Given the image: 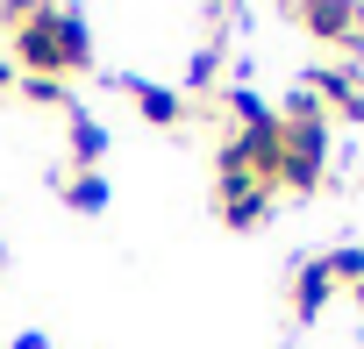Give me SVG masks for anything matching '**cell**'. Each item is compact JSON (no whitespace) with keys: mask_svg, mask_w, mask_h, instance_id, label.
I'll return each mask as SVG.
<instances>
[{"mask_svg":"<svg viewBox=\"0 0 364 349\" xmlns=\"http://www.w3.org/2000/svg\"><path fill=\"white\" fill-rule=\"evenodd\" d=\"M0 22H15V79H72V72H86L93 65V36H86V15H72V8H29L22 15H8L0 8Z\"/></svg>","mask_w":364,"mask_h":349,"instance_id":"1","label":"cell"},{"mask_svg":"<svg viewBox=\"0 0 364 349\" xmlns=\"http://www.w3.org/2000/svg\"><path fill=\"white\" fill-rule=\"evenodd\" d=\"M321 179H328V114H321V100L300 86V93L286 100V114H279V171H272V186L314 193Z\"/></svg>","mask_w":364,"mask_h":349,"instance_id":"2","label":"cell"},{"mask_svg":"<svg viewBox=\"0 0 364 349\" xmlns=\"http://www.w3.org/2000/svg\"><path fill=\"white\" fill-rule=\"evenodd\" d=\"M293 29L328 43V50H357L364 57V8H343V0H307V8H293Z\"/></svg>","mask_w":364,"mask_h":349,"instance_id":"3","label":"cell"},{"mask_svg":"<svg viewBox=\"0 0 364 349\" xmlns=\"http://www.w3.org/2000/svg\"><path fill=\"white\" fill-rule=\"evenodd\" d=\"M215 207H222V228H264L272 186H257V179H222V186H215Z\"/></svg>","mask_w":364,"mask_h":349,"instance_id":"4","label":"cell"},{"mask_svg":"<svg viewBox=\"0 0 364 349\" xmlns=\"http://www.w3.org/2000/svg\"><path fill=\"white\" fill-rule=\"evenodd\" d=\"M336 292H343V285H336V278H328V264H321V257H314V264H300V271H293V314H300V321H321V314H328V299H336Z\"/></svg>","mask_w":364,"mask_h":349,"instance_id":"5","label":"cell"},{"mask_svg":"<svg viewBox=\"0 0 364 349\" xmlns=\"http://www.w3.org/2000/svg\"><path fill=\"white\" fill-rule=\"evenodd\" d=\"M129 93H136V107H143V121H150V128H178V121H186V93L150 86V79H143V86H129Z\"/></svg>","mask_w":364,"mask_h":349,"instance_id":"6","label":"cell"},{"mask_svg":"<svg viewBox=\"0 0 364 349\" xmlns=\"http://www.w3.org/2000/svg\"><path fill=\"white\" fill-rule=\"evenodd\" d=\"M100 157H107V135H100V121L72 107V164H79V171H93Z\"/></svg>","mask_w":364,"mask_h":349,"instance_id":"7","label":"cell"},{"mask_svg":"<svg viewBox=\"0 0 364 349\" xmlns=\"http://www.w3.org/2000/svg\"><path fill=\"white\" fill-rule=\"evenodd\" d=\"M65 207L100 214V207H107V179H100V171H65Z\"/></svg>","mask_w":364,"mask_h":349,"instance_id":"8","label":"cell"},{"mask_svg":"<svg viewBox=\"0 0 364 349\" xmlns=\"http://www.w3.org/2000/svg\"><path fill=\"white\" fill-rule=\"evenodd\" d=\"M321 264H328V278H336V285H364V243H350V250H328Z\"/></svg>","mask_w":364,"mask_h":349,"instance_id":"9","label":"cell"},{"mask_svg":"<svg viewBox=\"0 0 364 349\" xmlns=\"http://www.w3.org/2000/svg\"><path fill=\"white\" fill-rule=\"evenodd\" d=\"M22 100H36V107H72L65 79H22Z\"/></svg>","mask_w":364,"mask_h":349,"instance_id":"10","label":"cell"},{"mask_svg":"<svg viewBox=\"0 0 364 349\" xmlns=\"http://www.w3.org/2000/svg\"><path fill=\"white\" fill-rule=\"evenodd\" d=\"M229 114H236V128H243V121H272V107H264L257 93H243V86L229 93Z\"/></svg>","mask_w":364,"mask_h":349,"instance_id":"11","label":"cell"},{"mask_svg":"<svg viewBox=\"0 0 364 349\" xmlns=\"http://www.w3.org/2000/svg\"><path fill=\"white\" fill-rule=\"evenodd\" d=\"M8 86H22V79H15V65H8V57H0V93H8Z\"/></svg>","mask_w":364,"mask_h":349,"instance_id":"12","label":"cell"},{"mask_svg":"<svg viewBox=\"0 0 364 349\" xmlns=\"http://www.w3.org/2000/svg\"><path fill=\"white\" fill-rule=\"evenodd\" d=\"M350 299H357V314H364V285H350Z\"/></svg>","mask_w":364,"mask_h":349,"instance_id":"13","label":"cell"}]
</instances>
